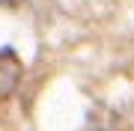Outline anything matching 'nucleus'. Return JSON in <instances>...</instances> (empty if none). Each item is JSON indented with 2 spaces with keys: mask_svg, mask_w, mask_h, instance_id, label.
I'll return each instance as SVG.
<instances>
[{
  "mask_svg": "<svg viewBox=\"0 0 134 131\" xmlns=\"http://www.w3.org/2000/svg\"><path fill=\"white\" fill-rule=\"evenodd\" d=\"M21 81V63L12 48H0V95H9Z\"/></svg>",
  "mask_w": 134,
  "mask_h": 131,
  "instance_id": "f257e3e1",
  "label": "nucleus"
}]
</instances>
